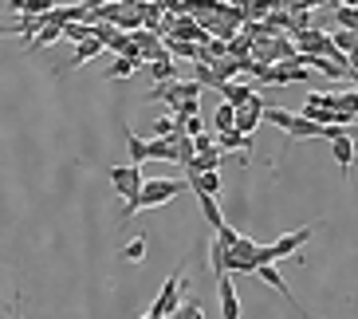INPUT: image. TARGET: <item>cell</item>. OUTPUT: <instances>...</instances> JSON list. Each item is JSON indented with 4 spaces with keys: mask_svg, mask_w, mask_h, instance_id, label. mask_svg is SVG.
I'll return each instance as SVG.
<instances>
[{
    "mask_svg": "<svg viewBox=\"0 0 358 319\" xmlns=\"http://www.w3.org/2000/svg\"><path fill=\"white\" fill-rule=\"evenodd\" d=\"M189 181H173V178H154V181H146L142 185V193H138L134 201H127L122 205V213H118V221L127 225L134 213H142V209H154V205H162V201H173L181 190H185Z\"/></svg>",
    "mask_w": 358,
    "mask_h": 319,
    "instance_id": "cell-1",
    "label": "cell"
},
{
    "mask_svg": "<svg viewBox=\"0 0 358 319\" xmlns=\"http://www.w3.org/2000/svg\"><path fill=\"white\" fill-rule=\"evenodd\" d=\"M185 280H181V272H173V276L162 284V292H158V299L150 304V316H158V319H173L181 311V304H185Z\"/></svg>",
    "mask_w": 358,
    "mask_h": 319,
    "instance_id": "cell-2",
    "label": "cell"
},
{
    "mask_svg": "<svg viewBox=\"0 0 358 319\" xmlns=\"http://www.w3.org/2000/svg\"><path fill=\"white\" fill-rule=\"evenodd\" d=\"M110 185H115L118 197H127V201H134L138 193H142V166H110Z\"/></svg>",
    "mask_w": 358,
    "mask_h": 319,
    "instance_id": "cell-3",
    "label": "cell"
},
{
    "mask_svg": "<svg viewBox=\"0 0 358 319\" xmlns=\"http://www.w3.org/2000/svg\"><path fill=\"white\" fill-rule=\"evenodd\" d=\"M311 233H315V225H303V229H292V233H284L280 241H272V260H284V256H299V248L311 241Z\"/></svg>",
    "mask_w": 358,
    "mask_h": 319,
    "instance_id": "cell-4",
    "label": "cell"
},
{
    "mask_svg": "<svg viewBox=\"0 0 358 319\" xmlns=\"http://www.w3.org/2000/svg\"><path fill=\"white\" fill-rule=\"evenodd\" d=\"M264 115H268V106H264V99H256L252 106H244V111H236V130H241V134H248V139H256L252 130L264 122Z\"/></svg>",
    "mask_w": 358,
    "mask_h": 319,
    "instance_id": "cell-5",
    "label": "cell"
},
{
    "mask_svg": "<svg viewBox=\"0 0 358 319\" xmlns=\"http://www.w3.org/2000/svg\"><path fill=\"white\" fill-rule=\"evenodd\" d=\"M221 99H224V103H232L236 111H244V106H252L260 95H256V87H248V83H224L221 87Z\"/></svg>",
    "mask_w": 358,
    "mask_h": 319,
    "instance_id": "cell-6",
    "label": "cell"
},
{
    "mask_svg": "<svg viewBox=\"0 0 358 319\" xmlns=\"http://www.w3.org/2000/svg\"><path fill=\"white\" fill-rule=\"evenodd\" d=\"M217 296H221L224 319H241V296H236V288H232V276H221V280H217Z\"/></svg>",
    "mask_w": 358,
    "mask_h": 319,
    "instance_id": "cell-7",
    "label": "cell"
},
{
    "mask_svg": "<svg viewBox=\"0 0 358 319\" xmlns=\"http://www.w3.org/2000/svg\"><path fill=\"white\" fill-rule=\"evenodd\" d=\"M331 154H335L343 178H350V166H355V134H343V139H335V142H331Z\"/></svg>",
    "mask_w": 358,
    "mask_h": 319,
    "instance_id": "cell-8",
    "label": "cell"
},
{
    "mask_svg": "<svg viewBox=\"0 0 358 319\" xmlns=\"http://www.w3.org/2000/svg\"><path fill=\"white\" fill-rule=\"evenodd\" d=\"M323 130L327 127H319V122H311V118H295L292 122V130H287V142H303V139H323Z\"/></svg>",
    "mask_w": 358,
    "mask_h": 319,
    "instance_id": "cell-9",
    "label": "cell"
},
{
    "mask_svg": "<svg viewBox=\"0 0 358 319\" xmlns=\"http://www.w3.org/2000/svg\"><path fill=\"white\" fill-rule=\"evenodd\" d=\"M127 150H130V166H146L150 162V142L142 134H134L130 127H127Z\"/></svg>",
    "mask_w": 358,
    "mask_h": 319,
    "instance_id": "cell-10",
    "label": "cell"
},
{
    "mask_svg": "<svg viewBox=\"0 0 358 319\" xmlns=\"http://www.w3.org/2000/svg\"><path fill=\"white\" fill-rule=\"evenodd\" d=\"M201 201V217H205V225H209L213 233H221V229H229L221 217V205H217V197H197Z\"/></svg>",
    "mask_w": 358,
    "mask_h": 319,
    "instance_id": "cell-11",
    "label": "cell"
},
{
    "mask_svg": "<svg viewBox=\"0 0 358 319\" xmlns=\"http://www.w3.org/2000/svg\"><path fill=\"white\" fill-rule=\"evenodd\" d=\"M146 71L154 75V87L178 83V71H173V55H166V59H158V64H146Z\"/></svg>",
    "mask_w": 358,
    "mask_h": 319,
    "instance_id": "cell-12",
    "label": "cell"
},
{
    "mask_svg": "<svg viewBox=\"0 0 358 319\" xmlns=\"http://www.w3.org/2000/svg\"><path fill=\"white\" fill-rule=\"evenodd\" d=\"M193 193L197 197H217L221 193V173H201V178H189Z\"/></svg>",
    "mask_w": 358,
    "mask_h": 319,
    "instance_id": "cell-13",
    "label": "cell"
},
{
    "mask_svg": "<svg viewBox=\"0 0 358 319\" xmlns=\"http://www.w3.org/2000/svg\"><path fill=\"white\" fill-rule=\"evenodd\" d=\"M178 142H181V134H178V139H154V142H150V162H158V158L178 162Z\"/></svg>",
    "mask_w": 358,
    "mask_h": 319,
    "instance_id": "cell-14",
    "label": "cell"
},
{
    "mask_svg": "<svg viewBox=\"0 0 358 319\" xmlns=\"http://www.w3.org/2000/svg\"><path fill=\"white\" fill-rule=\"evenodd\" d=\"M331 12L343 32H358V4H331Z\"/></svg>",
    "mask_w": 358,
    "mask_h": 319,
    "instance_id": "cell-15",
    "label": "cell"
},
{
    "mask_svg": "<svg viewBox=\"0 0 358 319\" xmlns=\"http://www.w3.org/2000/svg\"><path fill=\"white\" fill-rule=\"evenodd\" d=\"M138 67H146L142 59H138V55H122V59H115V64H110L106 79H130V75H134Z\"/></svg>",
    "mask_w": 358,
    "mask_h": 319,
    "instance_id": "cell-16",
    "label": "cell"
},
{
    "mask_svg": "<svg viewBox=\"0 0 358 319\" xmlns=\"http://www.w3.org/2000/svg\"><path fill=\"white\" fill-rule=\"evenodd\" d=\"M166 43H169V55H181V59H193V64L205 59V48L201 43H185V40H166Z\"/></svg>",
    "mask_w": 358,
    "mask_h": 319,
    "instance_id": "cell-17",
    "label": "cell"
},
{
    "mask_svg": "<svg viewBox=\"0 0 358 319\" xmlns=\"http://www.w3.org/2000/svg\"><path fill=\"white\" fill-rule=\"evenodd\" d=\"M103 48H106V43L99 40V36H95V40H87V43H79V48H75V55H71V67H83L87 59H95Z\"/></svg>",
    "mask_w": 358,
    "mask_h": 319,
    "instance_id": "cell-18",
    "label": "cell"
},
{
    "mask_svg": "<svg viewBox=\"0 0 358 319\" xmlns=\"http://www.w3.org/2000/svg\"><path fill=\"white\" fill-rule=\"evenodd\" d=\"M59 36H64V28H59V24H55L52 16H48V28H43V32L36 36L32 43H28V52H32V48H36V52H40V48H52V43L59 40Z\"/></svg>",
    "mask_w": 358,
    "mask_h": 319,
    "instance_id": "cell-19",
    "label": "cell"
},
{
    "mask_svg": "<svg viewBox=\"0 0 358 319\" xmlns=\"http://www.w3.org/2000/svg\"><path fill=\"white\" fill-rule=\"evenodd\" d=\"M193 79H197L201 87H213V91H221V87H224L221 75L213 71V67H205V64H193Z\"/></svg>",
    "mask_w": 358,
    "mask_h": 319,
    "instance_id": "cell-20",
    "label": "cell"
},
{
    "mask_svg": "<svg viewBox=\"0 0 358 319\" xmlns=\"http://www.w3.org/2000/svg\"><path fill=\"white\" fill-rule=\"evenodd\" d=\"M264 118H268V122H275L280 130H292V122L299 118V111H284V106H268V115H264Z\"/></svg>",
    "mask_w": 358,
    "mask_h": 319,
    "instance_id": "cell-21",
    "label": "cell"
},
{
    "mask_svg": "<svg viewBox=\"0 0 358 319\" xmlns=\"http://www.w3.org/2000/svg\"><path fill=\"white\" fill-rule=\"evenodd\" d=\"M142 256H146V236H130L127 245H122V260H130V264H142Z\"/></svg>",
    "mask_w": 358,
    "mask_h": 319,
    "instance_id": "cell-22",
    "label": "cell"
},
{
    "mask_svg": "<svg viewBox=\"0 0 358 319\" xmlns=\"http://www.w3.org/2000/svg\"><path fill=\"white\" fill-rule=\"evenodd\" d=\"M64 40H67V43H75V48H79V43L95 40V28H91V24H71V28H64Z\"/></svg>",
    "mask_w": 358,
    "mask_h": 319,
    "instance_id": "cell-23",
    "label": "cell"
},
{
    "mask_svg": "<svg viewBox=\"0 0 358 319\" xmlns=\"http://www.w3.org/2000/svg\"><path fill=\"white\" fill-rule=\"evenodd\" d=\"M193 288H185V304H181V311L173 319H205V311H201V299L197 296H189Z\"/></svg>",
    "mask_w": 358,
    "mask_h": 319,
    "instance_id": "cell-24",
    "label": "cell"
},
{
    "mask_svg": "<svg viewBox=\"0 0 358 319\" xmlns=\"http://www.w3.org/2000/svg\"><path fill=\"white\" fill-rule=\"evenodd\" d=\"M335 43H338V52L347 55V59H350V55H358V32H343V28H338Z\"/></svg>",
    "mask_w": 358,
    "mask_h": 319,
    "instance_id": "cell-25",
    "label": "cell"
},
{
    "mask_svg": "<svg viewBox=\"0 0 358 319\" xmlns=\"http://www.w3.org/2000/svg\"><path fill=\"white\" fill-rule=\"evenodd\" d=\"M355 139H358V130H355Z\"/></svg>",
    "mask_w": 358,
    "mask_h": 319,
    "instance_id": "cell-26",
    "label": "cell"
}]
</instances>
